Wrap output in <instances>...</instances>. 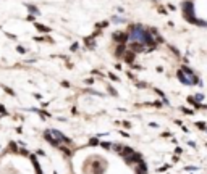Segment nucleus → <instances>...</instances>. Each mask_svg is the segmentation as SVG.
<instances>
[{
	"mask_svg": "<svg viewBox=\"0 0 207 174\" xmlns=\"http://www.w3.org/2000/svg\"><path fill=\"white\" fill-rule=\"evenodd\" d=\"M130 37L134 42H139L142 45H150V47H155L157 42L152 39V32L149 29H144L141 24H134L130 28Z\"/></svg>",
	"mask_w": 207,
	"mask_h": 174,
	"instance_id": "f257e3e1",
	"label": "nucleus"
},
{
	"mask_svg": "<svg viewBox=\"0 0 207 174\" xmlns=\"http://www.w3.org/2000/svg\"><path fill=\"white\" fill-rule=\"evenodd\" d=\"M183 16H184V20L189 21V23H193V24H197V26H207L206 21L202 20H197L196 18V13H194V5H193V2H183Z\"/></svg>",
	"mask_w": 207,
	"mask_h": 174,
	"instance_id": "f03ea898",
	"label": "nucleus"
},
{
	"mask_svg": "<svg viewBox=\"0 0 207 174\" xmlns=\"http://www.w3.org/2000/svg\"><path fill=\"white\" fill-rule=\"evenodd\" d=\"M50 134H52L53 137L57 139L60 144H66V145H71V139H68L66 135H63V132H60V131H55V129H49Z\"/></svg>",
	"mask_w": 207,
	"mask_h": 174,
	"instance_id": "7ed1b4c3",
	"label": "nucleus"
},
{
	"mask_svg": "<svg viewBox=\"0 0 207 174\" xmlns=\"http://www.w3.org/2000/svg\"><path fill=\"white\" fill-rule=\"evenodd\" d=\"M112 39H113L115 42H118V44H125L126 41H128V39H130V34L128 32H115L113 36H112Z\"/></svg>",
	"mask_w": 207,
	"mask_h": 174,
	"instance_id": "20e7f679",
	"label": "nucleus"
},
{
	"mask_svg": "<svg viewBox=\"0 0 207 174\" xmlns=\"http://www.w3.org/2000/svg\"><path fill=\"white\" fill-rule=\"evenodd\" d=\"M44 139H45L47 142H49V144H52L53 147H57V148L60 147V142H58L57 139L53 137L52 134H50V131H45V132H44Z\"/></svg>",
	"mask_w": 207,
	"mask_h": 174,
	"instance_id": "39448f33",
	"label": "nucleus"
},
{
	"mask_svg": "<svg viewBox=\"0 0 207 174\" xmlns=\"http://www.w3.org/2000/svg\"><path fill=\"white\" fill-rule=\"evenodd\" d=\"M134 153H136V152L128 145H123L122 150H120V155H122L123 158H128V156H131V155H134Z\"/></svg>",
	"mask_w": 207,
	"mask_h": 174,
	"instance_id": "423d86ee",
	"label": "nucleus"
},
{
	"mask_svg": "<svg viewBox=\"0 0 207 174\" xmlns=\"http://www.w3.org/2000/svg\"><path fill=\"white\" fill-rule=\"evenodd\" d=\"M136 173H138V174H147V166H146V163H144V161L138 163V165H136Z\"/></svg>",
	"mask_w": 207,
	"mask_h": 174,
	"instance_id": "0eeeda50",
	"label": "nucleus"
},
{
	"mask_svg": "<svg viewBox=\"0 0 207 174\" xmlns=\"http://www.w3.org/2000/svg\"><path fill=\"white\" fill-rule=\"evenodd\" d=\"M123 58H125L126 63H133L134 58H136V53H134V52H128V53H125V55H123Z\"/></svg>",
	"mask_w": 207,
	"mask_h": 174,
	"instance_id": "6e6552de",
	"label": "nucleus"
},
{
	"mask_svg": "<svg viewBox=\"0 0 207 174\" xmlns=\"http://www.w3.org/2000/svg\"><path fill=\"white\" fill-rule=\"evenodd\" d=\"M130 47H131V50H133V52H142V50H144V45L139 44V42H133Z\"/></svg>",
	"mask_w": 207,
	"mask_h": 174,
	"instance_id": "1a4fd4ad",
	"label": "nucleus"
},
{
	"mask_svg": "<svg viewBox=\"0 0 207 174\" xmlns=\"http://www.w3.org/2000/svg\"><path fill=\"white\" fill-rule=\"evenodd\" d=\"M31 161H33V166L36 168V173H37V174H42L41 165H39V161H37V158H36V156H31Z\"/></svg>",
	"mask_w": 207,
	"mask_h": 174,
	"instance_id": "9d476101",
	"label": "nucleus"
},
{
	"mask_svg": "<svg viewBox=\"0 0 207 174\" xmlns=\"http://www.w3.org/2000/svg\"><path fill=\"white\" fill-rule=\"evenodd\" d=\"M34 26H36V28L41 31V32H50V28H47V26H44V24H39V23H36Z\"/></svg>",
	"mask_w": 207,
	"mask_h": 174,
	"instance_id": "9b49d317",
	"label": "nucleus"
},
{
	"mask_svg": "<svg viewBox=\"0 0 207 174\" xmlns=\"http://www.w3.org/2000/svg\"><path fill=\"white\" fill-rule=\"evenodd\" d=\"M28 10L31 13H34V15H39V10H37V7H34V5H28Z\"/></svg>",
	"mask_w": 207,
	"mask_h": 174,
	"instance_id": "f8f14e48",
	"label": "nucleus"
},
{
	"mask_svg": "<svg viewBox=\"0 0 207 174\" xmlns=\"http://www.w3.org/2000/svg\"><path fill=\"white\" fill-rule=\"evenodd\" d=\"M89 145H100V142H99V139L92 137V139L89 140Z\"/></svg>",
	"mask_w": 207,
	"mask_h": 174,
	"instance_id": "ddd939ff",
	"label": "nucleus"
},
{
	"mask_svg": "<svg viewBox=\"0 0 207 174\" xmlns=\"http://www.w3.org/2000/svg\"><path fill=\"white\" fill-rule=\"evenodd\" d=\"M100 145L104 147V148H105V150H110V148H112V144H109V142H102Z\"/></svg>",
	"mask_w": 207,
	"mask_h": 174,
	"instance_id": "4468645a",
	"label": "nucleus"
},
{
	"mask_svg": "<svg viewBox=\"0 0 207 174\" xmlns=\"http://www.w3.org/2000/svg\"><path fill=\"white\" fill-rule=\"evenodd\" d=\"M113 23H123V21H125V18H120V16H113Z\"/></svg>",
	"mask_w": 207,
	"mask_h": 174,
	"instance_id": "2eb2a0df",
	"label": "nucleus"
},
{
	"mask_svg": "<svg viewBox=\"0 0 207 174\" xmlns=\"http://www.w3.org/2000/svg\"><path fill=\"white\" fill-rule=\"evenodd\" d=\"M196 126H197L199 129H202V131H207V127H206V124H204V123H196Z\"/></svg>",
	"mask_w": 207,
	"mask_h": 174,
	"instance_id": "dca6fc26",
	"label": "nucleus"
},
{
	"mask_svg": "<svg viewBox=\"0 0 207 174\" xmlns=\"http://www.w3.org/2000/svg\"><path fill=\"white\" fill-rule=\"evenodd\" d=\"M10 150H13V152H20V150L16 148V144H15V142H12V144H10Z\"/></svg>",
	"mask_w": 207,
	"mask_h": 174,
	"instance_id": "f3484780",
	"label": "nucleus"
},
{
	"mask_svg": "<svg viewBox=\"0 0 207 174\" xmlns=\"http://www.w3.org/2000/svg\"><path fill=\"white\" fill-rule=\"evenodd\" d=\"M3 89H5V92H8L10 95H15V92H13L12 89H8V87H7V85H3Z\"/></svg>",
	"mask_w": 207,
	"mask_h": 174,
	"instance_id": "a211bd4d",
	"label": "nucleus"
},
{
	"mask_svg": "<svg viewBox=\"0 0 207 174\" xmlns=\"http://www.w3.org/2000/svg\"><path fill=\"white\" fill-rule=\"evenodd\" d=\"M199 100H204V95H202V93H197V95H196V102H199Z\"/></svg>",
	"mask_w": 207,
	"mask_h": 174,
	"instance_id": "6ab92c4d",
	"label": "nucleus"
},
{
	"mask_svg": "<svg viewBox=\"0 0 207 174\" xmlns=\"http://www.w3.org/2000/svg\"><path fill=\"white\" fill-rule=\"evenodd\" d=\"M16 50H18V52H21V53H25V52H26V49H25V47H20V45L16 47Z\"/></svg>",
	"mask_w": 207,
	"mask_h": 174,
	"instance_id": "aec40b11",
	"label": "nucleus"
},
{
	"mask_svg": "<svg viewBox=\"0 0 207 174\" xmlns=\"http://www.w3.org/2000/svg\"><path fill=\"white\" fill-rule=\"evenodd\" d=\"M109 92L112 93V95H117V90H115L113 87H109Z\"/></svg>",
	"mask_w": 207,
	"mask_h": 174,
	"instance_id": "412c9836",
	"label": "nucleus"
},
{
	"mask_svg": "<svg viewBox=\"0 0 207 174\" xmlns=\"http://www.w3.org/2000/svg\"><path fill=\"white\" fill-rule=\"evenodd\" d=\"M109 76H110V79H113V81H118V76H115L113 73H110Z\"/></svg>",
	"mask_w": 207,
	"mask_h": 174,
	"instance_id": "4be33fe9",
	"label": "nucleus"
},
{
	"mask_svg": "<svg viewBox=\"0 0 207 174\" xmlns=\"http://www.w3.org/2000/svg\"><path fill=\"white\" fill-rule=\"evenodd\" d=\"M0 113H2V114L7 113V110H5V106H3V105H0Z\"/></svg>",
	"mask_w": 207,
	"mask_h": 174,
	"instance_id": "5701e85b",
	"label": "nucleus"
},
{
	"mask_svg": "<svg viewBox=\"0 0 207 174\" xmlns=\"http://www.w3.org/2000/svg\"><path fill=\"white\" fill-rule=\"evenodd\" d=\"M86 84L91 85V84H94V81H92V79H86Z\"/></svg>",
	"mask_w": 207,
	"mask_h": 174,
	"instance_id": "b1692460",
	"label": "nucleus"
},
{
	"mask_svg": "<svg viewBox=\"0 0 207 174\" xmlns=\"http://www.w3.org/2000/svg\"><path fill=\"white\" fill-rule=\"evenodd\" d=\"M61 85H63V87H70V84H68L66 81H63V82H61Z\"/></svg>",
	"mask_w": 207,
	"mask_h": 174,
	"instance_id": "393cba45",
	"label": "nucleus"
},
{
	"mask_svg": "<svg viewBox=\"0 0 207 174\" xmlns=\"http://www.w3.org/2000/svg\"><path fill=\"white\" fill-rule=\"evenodd\" d=\"M123 126H125V127H131V124H130L128 121H125V123H123Z\"/></svg>",
	"mask_w": 207,
	"mask_h": 174,
	"instance_id": "a878e982",
	"label": "nucleus"
}]
</instances>
